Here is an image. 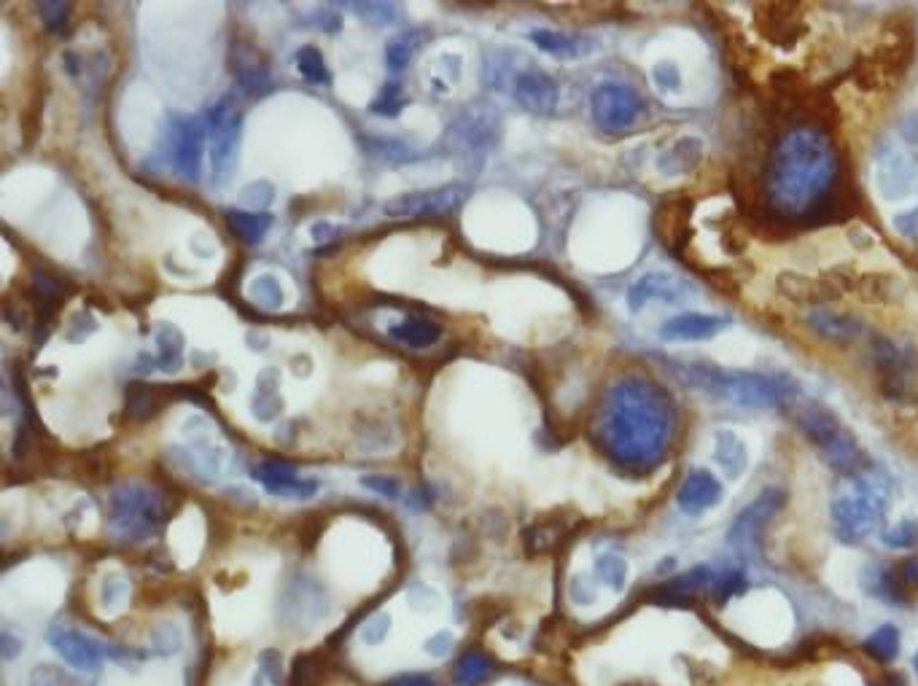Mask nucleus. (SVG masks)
Returning a JSON list of instances; mask_svg holds the SVG:
<instances>
[{
    "mask_svg": "<svg viewBox=\"0 0 918 686\" xmlns=\"http://www.w3.org/2000/svg\"><path fill=\"white\" fill-rule=\"evenodd\" d=\"M404 105H407V100H404L402 84H399V81H388V84L377 92V97L372 100V105H369V111L377 113V116L394 119V116H399V113L404 111Z\"/></svg>",
    "mask_w": 918,
    "mask_h": 686,
    "instance_id": "c9c22d12",
    "label": "nucleus"
},
{
    "mask_svg": "<svg viewBox=\"0 0 918 686\" xmlns=\"http://www.w3.org/2000/svg\"><path fill=\"white\" fill-rule=\"evenodd\" d=\"M687 286H682L679 280L671 278V275H665V272H652V275H644V278L636 283V286L628 291V307L630 313H641L649 302H676L682 291Z\"/></svg>",
    "mask_w": 918,
    "mask_h": 686,
    "instance_id": "6ab92c4d",
    "label": "nucleus"
},
{
    "mask_svg": "<svg viewBox=\"0 0 918 686\" xmlns=\"http://www.w3.org/2000/svg\"><path fill=\"white\" fill-rule=\"evenodd\" d=\"M248 294L264 310H278L280 304L286 302L283 286H280V280L275 275H259V278H254V283L248 286Z\"/></svg>",
    "mask_w": 918,
    "mask_h": 686,
    "instance_id": "f704fd0d",
    "label": "nucleus"
},
{
    "mask_svg": "<svg viewBox=\"0 0 918 686\" xmlns=\"http://www.w3.org/2000/svg\"><path fill=\"white\" fill-rule=\"evenodd\" d=\"M900 643H902L900 627L892 625V622H886V625L875 627L873 633L867 635L865 652L870 654L875 662H884V665H889V662L897 660V654H900Z\"/></svg>",
    "mask_w": 918,
    "mask_h": 686,
    "instance_id": "c85d7f7f",
    "label": "nucleus"
},
{
    "mask_svg": "<svg viewBox=\"0 0 918 686\" xmlns=\"http://www.w3.org/2000/svg\"><path fill=\"white\" fill-rule=\"evenodd\" d=\"M151 641H154V649L159 654H175L181 649V630L173 625V622H167V625L157 627L154 633H151Z\"/></svg>",
    "mask_w": 918,
    "mask_h": 686,
    "instance_id": "a18cd8bd",
    "label": "nucleus"
},
{
    "mask_svg": "<svg viewBox=\"0 0 918 686\" xmlns=\"http://www.w3.org/2000/svg\"><path fill=\"white\" fill-rule=\"evenodd\" d=\"M294 62H297V70L302 73V79L307 84H315V87H329L332 84V73L326 68L324 54L318 52L315 46H302Z\"/></svg>",
    "mask_w": 918,
    "mask_h": 686,
    "instance_id": "473e14b6",
    "label": "nucleus"
},
{
    "mask_svg": "<svg viewBox=\"0 0 918 686\" xmlns=\"http://www.w3.org/2000/svg\"><path fill=\"white\" fill-rule=\"evenodd\" d=\"M232 68H235L237 84H240V89H243L248 97H262L272 89L270 70H267V65L256 57L254 49L240 46L235 62H232Z\"/></svg>",
    "mask_w": 918,
    "mask_h": 686,
    "instance_id": "412c9836",
    "label": "nucleus"
},
{
    "mask_svg": "<svg viewBox=\"0 0 918 686\" xmlns=\"http://www.w3.org/2000/svg\"><path fill=\"white\" fill-rule=\"evenodd\" d=\"M569 595L574 603H595L598 598V590H595V584L587 579V576H574L569 584Z\"/></svg>",
    "mask_w": 918,
    "mask_h": 686,
    "instance_id": "09e8293b",
    "label": "nucleus"
},
{
    "mask_svg": "<svg viewBox=\"0 0 918 686\" xmlns=\"http://www.w3.org/2000/svg\"><path fill=\"white\" fill-rule=\"evenodd\" d=\"M154 342H157V353L154 356L140 353L135 372H178L184 364V334H181V329L173 323H162V326H157Z\"/></svg>",
    "mask_w": 918,
    "mask_h": 686,
    "instance_id": "f3484780",
    "label": "nucleus"
},
{
    "mask_svg": "<svg viewBox=\"0 0 918 686\" xmlns=\"http://www.w3.org/2000/svg\"><path fill=\"white\" fill-rule=\"evenodd\" d=\"M886 686H905V681H902V676H892L886 681Z\"/></svg>",
    "mask_w": 918,
    "mask_h": 686,
    "instance_id": "5fc2aeb1",
    "label": "nucleus"
},
{
    "mask_svg": "<svg viewBox=\"0 0 918 686\" xmlns=\"http://www.w3.org/2000/svg\"><path fill=\"white\" fill-rule=\"evenodd\" d=\"M490 673H493V662H490L488 654L466 652L464 657L458 660V668H455V684L480 686L488 681Z\"/></svg>",
    "mask_w": 918,
    "mask_h": 686,
    "instance_id": "7c9ffc66",
    "label": "nucleus"
},
{
    "mask_svg": "<svg viewBox=\"0 0 918 686\" xmlns=\"http://www.w3.org/2000/svg\"><path fill=\"white\" fill-rule=\"evenodd\" d=\"M595 576H598V582L606 584L612 592H622L628 587V576H630V565L625 557L620 555H598L595 557Z\"/></svg>",
    "mask_w": 918,
    "mask_h": 686,
    "instance_id": "2f4dec72",
    "label": "nucleus"
},
{
    "mask_svg": "<svg viewBox=\"0 0 918 686\" xmlns=\"http://www.w3.org/2000/svg\"><path fill=\"white\" fill-rule=\"evenodd\" d=\"M687 383L711 393L722 401H730L744 409H770L789 404L797 396V385L779 374L741 372V369H719V366H687Z\"/></svg>",
    "mask_w": 918,
    "mask_h": 686,
    "instance_id": "7ed1b4c3",
    "label": "nucleus"
},
{
    "mask_svg": "<svg viewBox=\"0 0 918 686\" xmlns=\"http://www.w3.org/2000/svg\"><path fill=\"white\" fill-rule=\"evenodd\" d=\"M884 547L889 549H913L918 544V522L916 520H900L894 528L884 530Z\"/></svg>",
    "mask_w": 918,
    "mask_h": 686,
    "instance_id": "4c0bfd02",
    "label": "nucleus"
},
{
    "mask_svg": "<svg viewBox=\"0 0 918 686\" xmlns=\"http://www.w3.org/2000/svg\"><path fill=\"white\" fill-rule=\"evenodd\" d=\"M714 461L730 479H741L749 466V452L741 436L733 428H719L714 434Z\"/></svg>",
    "mask_w": 918,
    "mask_h": 686,
    "instance_id": "4be33fe9",
    "label": "nucleus"
},
{
    "mask_svg": "<svg viewBox=\"0 0 918 686\" xmlns=\"http://www.w3.org/2000/svg\"><path fill=\"white\" fill-rule=\"evenodd\" d=\"M254 477L267 493L280 498H313L318 493V482L299 477V471L291 463L264 461L256 466Z\"/></svg>",
    "mask_w": 918,
    "mask_h": 686,
    "instance_id": "2eb2a0df",
    "label": "nucleus"
},
{
    "mask_svg": "<svg viewBox=\"0 0 918 686\" xmlns=\"http://www.w3.org/2000/svg\"><path fill=\"white\" fill-rule=\"evenodd\" d=\"M900 576L905 587H918V557H908L905 563L900 565Z\"/></svg>",
    "mask_w": 918,
    "mask_h": 686,
    "instance_id": "8fccbe9b",
    "label": "nucleus"
},
{
    "mask_svg": "<svg viewBox=\"0 0 918 686\" xmlns=\"http://www.w3.org/2000/svg\"><path fill=\"white\" fill-rule=\"evenodd\" d=\"M350 9L356 11L359 17L367 19V22H375V25H388V22H394L399 17V6L396 3H353Z\"/></svg>",
    "mask_w": 918,
    "mask_h": 686,
    "instance_id": "a19ab883",
    "label": "nucleus"
},
{
    "mask_svg": "<svg viewBox=\"0 0 918 686\" xmlns=\"http://www.w3.org/2000/svg\"><path fill=\"white\" fill-rule=\"evenodd\" d=\"M227 226L243 243L259 245L270 232L272 216L267 210H227Z\"/></svg>",
    "mask_w": 918,
    "mask_h": 686,
    "instance_id": "393cba45",
    "label": "nucleus"
},
{
    "mask_svg": "<svg viewBox=\"0 0 918 686\" xmlns=\"http://www.w3.org/2000/svg\"><path fill=\"white\" fill-rule=\"evenodd\" d=\"M310 232H313L315 243H326V240H332V237L337 235L340 229H337V226H332V224H315L313 229H310Z\"/></svg>",
    "mask_w": 918,
    "mask_h": 686,
    "instance_id": "3c124183",
    "label": "nucleus"
},
{
    "mask_svg": "<svg viewBox=\"0 0 918 686\" xmlns=\"http://www.w3.org/2000/svg\"><path fill=\"white\" fill-rule=\"evenodd\" d=\"M278 380L280 372L278 369H272L267 366L262 374H259V380H256V391H254V415L259 420H275L280 415V409H283V401L278 396Z\"/></svg>",
    "mask_w": 918,
    "mask_h": 686,
    "instance_id": "bb28decb",
    "label": "nucleus"
},
{
    "mask_svg": "<svg viewBox=\"0 0 918 686\" xmlns=\"http://www.w3.org/2000/svg\"><path fill=\"white\" fill-rule=\"evenodd\" d=\"M205 127H208V151L210 165H213V181H229L232 167L237 159V143H240V116L229 100H221L205 113Z\"/></svg>",
    "mask_w": 918,
    "mask_h": 686,
    "instance_id": "9b49d317",
    "label": "nucleus"
},
{
    "mask_svg": "<svg viewBox=\"0 0 918 686\" xmlns=\"http://www.w3.org/2000/svg\"><path fill=\"white\" fill-rule=\"evenodd\" d=\"M531 44L558 60H577L593 52V41L582 35L558 33V30H531Z\"/></svg>",
    "mask_w": 918,
    "mask_h": 686,
    "instance_id": "5701e85b",
    "label": "nucleus"
},
{
    "mask_svg": "<svg viewBox=\"0 0 918 686\" xmlns=\"http://www.w3.org/2000/svg\"><path fill=\"white\" fill-rule=\"evenodd\" d=\"M913 670H916V678H918V652L913 654Z\"/></svg>",
    "mask_w": 918,
    "mask_h": 686,
    "instance_id": "6e6d98bb",
    "label": "nucleus"
},
{
    "mask_svg": "<svg viewBox=\"0 0 918 686\" xmlns=\"http://www.w3.org/2000/svg\"><path fill=\"white\" fill-rule=\"evenodd\" d=\"M676 409L671 396L644 377H625L606 391L595 436L614 466L649 471L674 442Z\"/></svg>",
    "mask_w": 918,
    "mask_h": 686,
    "instance_id": "f257e3e1",
    "label": "nucleus"
},
{
    "mask_svg": "<svg viewBox=\"0 0 918 686\" xmlns=\"http://www.w3.org/2000/svg\"><path fill=\"white\" fill-rule=\"evenodd\" d=\"M391 633V617L385 614V611H377L372 617L361 625V641L369 643V646H377V643H383Z\"/></svg>",
    "mask_w": 918,
    "mask_h": 686,
    "instance_id": "79ce46f5",
    "label": "nucleus"
},
{
    "mask_svg": "<svg viewBox=\"0 0 918 686\" xmlns=\"http://www.w3.org/2000/svg\"><path fill=\"white\" fill-rule=\"evenodd\" d=\"M38 11H41V19H44V25L52 30V33H65V27H68V17H70V3H38Z\"/></svg>",
    "mask_w": 918,
    "mask_h": 686,
    "instance_id": "37998d69",
    "label": "nucleus"
},
{
    "mask_svg": "<svg viewBox=\"0 0 918 686\" xmlns=\"http://www.w3.org/2000/svg\"><path fill=\"white\" fill-rule=\"evenodd\" d=\"M361 485L377 495L394 498V501L402 495V482L396 477H388V474H369V477H361Z\"/></svg>",
    "mask_w": 918,
    "mask_h": 686,
    "instance_id": "49530a36",
    "label": "nucleus"
},
{
    "mask_svg": "<svg viewBox=\"0 0 918 686\" xmlns=\"http://www.w3.org/2000/svg\"><path fill=\"white\" fill-rule=\"evenodd\" d=\"M127 595H130V587L122 576H105L103 587H100V600H103L105 611H119L127 603Z\"/></svg>",
    "mask_w": 918,
    "mask_h": 686,
    "instance_id": "58836bf2",
    "label": "nucleus"
},
{
    "mask_svg": "<svg viewBox=\"0 0 918 686\" xmlns=\"http://www.w3.org/2000/svg\"><path fill=\"white\" fill-rule=\"evenodd\" d=\"M709 590H711V598H714V603L725 606L727 600H733L735 595H744L746 592L744 571H735V568H730V571H725V574L714 576V582H711Z\"/></svg>",
    "mask_w": 918,
    "mask_h": 686,
    "instance_id": "e433bc0d",
    "label": "nucleus"
},
{
    "mask_svg": "<svg viewBox=\"0 0 918 686\" xmlns=\"http://www.w3.org/2000/svg\"><path fill=\"white\" fill-rule=\"evenodd\" d=\"M453 646H455L453 633H447V630H439V633L429 635V638L423 641V652L429 654V657H434V660H445L447 654L453 652Z\"/></svg>",
    "mask_w": 918,
    "mask_h": 686,
    "instance_id": "de8ad7c7",
    "label": "nucleus"
},
{
    "mask_svg": "<svg viewBox=\"0 0 918 686\" xmlns=\"http://www.w3.org/2000/svg\"><path fill=\"white\" fill-rule=\"evenodd\" d=\"M590 113L601 130H628L630 124L639 119L641 97L636 89L625 87V84H601L590 97Z\"/></svg>",
    "mask_w": 918,
    "mask_h": 686,
    "instance_id": "ddd939ff",
    "label": "nucleus"
},
{
    "mask_svg": "<svg viewBox=\"0 0 918 686\" xmlns=\"http://www.w3.org/2000/svg\"><path fill=\"white\" fill-rule=\"evenodd\" d=\"M862 587L867 595H873L886 603H905L908 600V587L902 582L900 568L886 563H867L862 571Z\"/></svg>",
    "mask_w": 918,
    "mask_h": 686,
    "instance_id": "aec40b11",
    "label": "nucleus"
},
{
    "mask_svg": "<svg viewBox=\"0 0 918 686\" xmlns=\"http://www.w3.org/2000/svg\"><path fill=\"white\" fill-rule=\"evenodd\" d=\"M784 501L787 498L781 490H762L760 498L738 514V520L733 522V528L727 533V544L735 555L749 557V560L760 555L762 533L768 528V522L784 509Z\"/></svg>",
    "mask_w": 918,
    "mask_h": 686,
    "instance_id": "1a4fd4ad",
    "label": "nucleus"
},
{
    "mask_svg": "<svg viewBox=\"0 0 918 686\" xmlns=\"http://www.w3.org/2000/svg\"><path fill=\"white\" fill-rule=\"evenodd\" d=\"M840 162L832 140L814 127L789 130L770 151L765 194L781 216H808L835 189Z\"/></svg>",
    "mask_w": 918,
    "mask_h": 686,
    "instance_id": "f03ea898",
    "label": "nucleus"
},
{
    "mask_svg": "<svg viewBox=\"0 0 918 686\" xmlns=\"http://www.w3.org/2000/svg\"><path fill=\"white\" fill-rule=\"evenodd\" d=\"M420 38H423V33L412 30V33H402L396 35L394 41H388V46H385V68L391 70V73H402L420 49V44H423Z\"/></svg>",
    "mask_w": 918,
    "mask_h": 686,
    "instance_id": "c756f323",
    "label": "nucleus"
},
{
    "mask_svg": "<svg viewBox=\"0 0 918 686\" xmlns=\"http://www.w3.org/2000/svg\"><path fill=\"white\" fill-rule=\"evenodd\" d=\"M469 197V186L461 183H447L437 189H420V192H407L402 197L385 202V216L391 218H437L450 216L458 210Z\"/></svg>",
    "mask_w": 918,
    "mask_h": 686,
    "instance_id": "f8f14e48",
    "label": "nucleus"
},
{
    "mask_svg": "<svg viewBox=\"0 0 918 686\" xmlns=\"http://www.w3.org/2000/svg\"><path fill=\"white\" fill-rule=\"evenodd\" d=\"M725 498V487L709 469H692L676 493V504L684 514L700 517V514L717 509Z\"/></svg>",
    "mask_w": 918,
    "mask_h": 686,
    "instance_id": "4468645a",
    "label": "nucleus"
},
{
    "mask_svg": "<svg viewBox=\"0 0 918 686\" xmlns=\"http://www.w3.org/2000/svg\"><path fill=\"white\" fill-rule=\"evenodd\" d=\"M46 641L52 646L54 652L60 654L65 665L70 668L81 670V673H92L105 662V657H111V660H124V657H130L132 652H124V649H114V646H108V643L97 641L95 635L81 633V630H73V627L65 625H54L49 633H46Z\"/></svg>",
    "mask_w": 918,
    "mask_h": 686,
    "instance_id": "9d476101",
    "label": "nucleus"
},
{
    "mask_svg": "<svg viewBox=\"0 0 918 686\" xmlns=\"http://www.w3.org/2000/svg\"><path fill=\"white\" fill-rule=\"evenodd\" d=\"M170 396H173V391H165L157 385H135L127 391V415L135 417V420H146V417L157 415Z\"/></svg>",
    "mask_w": 918,
    "mask_h": 686,
    "instance_id": "cd10ccee",
    "label": "nucleus"
},
{
    "mask_svg": "<svg viewBox=\"0 0 918 686\" xmlns=\"http://www.w3.org/2000/svg\"><path fill=\"white\" fill-rule=\"evenodd\" d=\"M30 686H84L79 678H73L57 665H38L30 673Z\"/></svg>",
    "mask_w": 918,
    "mask_h": 686,
    "instance_id": "ea45409f",
    "label": "nucleus"
},
{
    "mask_svg": "<svg viewBox=\"0 0 918 686\" xmlns=\"http://www.w3.org/2000/svg\"><path fill=\"white\" fill-rule=\"evenodd\" d=\"M17 652H22V643H19L11 633H3V657H6V660H14Z\"/></svg>",
    "mask_w": 918,
    "mask_h": 686,
    "instance_id": "864d4df0",
    "label": "nucleus"
},
{
    "mask_svg": "<svg viewBox=\"0 0 918 686\" xmlns=\"http://www.w3.org/2000/svg\"><path fill=\"white\" fill-rule=\"evenodd\" d=\"M886 498H889V493L881 482H875L873 477L859 479L854 493L840 495L832 501L830 517L835 536L846 544L867 539L884 517Z\"/></svg>",
    "mask_w": 918,
    "mask_h": 686,
    "instance_id": "423d86ee",
    "label": "nucleus"
},
{
    "mask_svg": "<svg viewBox=\"0 0 918 686\" xmlns=\"http://www.w3.org/2000/svg\"><path fill=\"white\" fill-rule=\"evenodd\" d=\"M727 329L725 318L709 313H679L660 326L663 342H709Z\"/></svg>",
    "mask_w": 918,
    "mask_h": 686,
    "instance_id": "dca6fc26",
    "label": "nucleus"
},
{
    "mask_svg": "<svg viewBox=\"0 0 918 686\" xmlns=\"http://www.w3.org/2000/svg\"><path fill=\"white\" fill-rule=\"evenodd\" d=\"M407 603H410V608L420 611V614H426V611L439 606V592L434 590V587H429V584L415 582L410 590H407Z\"/></svg>",
    "mask_w": 918,
    "mask_h": 686,
    "instance_id": "c03bdc74",
    "label": "nucleus"
},
{
    "mask_svg": "<svg viewBox=\"0 0 918 686\" xmlns=\"http://www.w3.org/2000/svg\"><path fill=\"white\" fill-rule=\"evenodd\" d=\"M205 146H208V127H205V119L181 116V113L170 116V127H167V154H170V165L175 167V173L181 175V178H186V181H200Z\"/></svg>",
    "mask_w": 918,
    "mask_h": 686,
    "instance_id": "6e6552de",
    "label": "nucleus"
},
{
    "mask_svg": "<svg viewBox=\"0 0 918 686\" xmlns=\"http://www.w3.org/2000/svg\"><path fill=\"white\" fill-rule=\"evenodd\" d=\"M394 686H437V681L429 676H420V673H412V676H402L399 681H394Z\"/></svg>",
    "mask_w": 918,
    "mask_h": 686,
    "instance_id": "603ef678",
    "label": "nucleus"
},
{
    "mask_svg": "<svg viewBox=\"0 0 918 686\" xmlns=\"http://www.w3.org/2000/svg\"><path fill=\"white\" fill-rule=\"evenodd\" d=\"M512 95L525 111L531 113H552L558 105V84L542 73V70H523L515 79V89Z\"/></svg>",
    "mask_w": 918,
    "mask_h": 686,
    "instance_id": "a211bd4d",
    "label": "nucleus"
},
{
    "mask_svg": "<svg viewBox=\"0 0 918 686\" xmlns=\"http://www.w3.org/2000/svg\"><path fill=\"white\" fill-rule=\"evenodd\" d=\"M167 506L162 495L140 482H122L111 490V528L119 539L140 544L165 528Z\"/></svg>",
    "mask_w": 918,
    "mask_h": 686,
    "instance_id": "39448f33",
    "label": "nucleus"
},
{
    "mask_svg": "<svg viewBox=\"0 0 918 686\" xmlns=\"http://www.w3.org/2000/svg\"><path fill=\"white\" fill-rule=\"evenodd\" d=\"M808 326L819 334V337L830 339V342H851L859 337V321L849 318V315L830 313V310H816L808 315Z\"/></svg>",
    "mask_w": 918,
    "mask_h": 686,
    "instance_id": "a878e982",
    "label": "nucleus"
},
{
    "mask_svg": "<svg viewBox=\"0 0 918 686\" xmlns=\"http://www.w3.org/2000/svg\"><path fill=\"white\" fill-rule=\"evenodd\" d=\"M711 582H714V574H711L709 565H695L687 574L674 576L660 592H663V595H671V598H687L692 592L703 590V587H711Z\"/></svg>",
    "mask_w": 918,
    "mask_h": 686,
    "instance_id": "72a5a7b5",
    "label": "nucleus"
},
{
    "mask_svg": "<svg viewBox=\"0 0 918 686\" xmlns=\"http://www.w3.org/2000/svg\"><path fill=\"white\" fill-rule=\"evenodd\" d=\"M388 337L399 342V345H407V348H431L442 337V326L437 321H431V318L407 315V318H402V321L388 329Z\"/></svg>",
    "mask_w": 918,
    "mask_h": 686,
    "instance_id": "b1692460",
    "label": "nucleus"
},
{
    "mask_svg": "<svg viewBox=\"0 0 918 686\" xmlns=\"http://www.w3.org/2000/svg\"><path fill=\"white\" fill-rule=\"evenodd\" d=\"M797 428L803 431L822 458L840 474H857L867 466L865 450L859 447L849 428L843 426L835 412L822 404H805L795 412Z\"/></svg>",
    "mask_w": 918,
    "mask_h": 686,
    "instance_id": "20e7f679",
    "label": "nucleus"
},
{
    "mask_svg": "<svg viewBox=\"0 0 918 686\" xmlns=\"http://www.w3.org/2000/svg\"><path fill=\"white\" fill-rule=\"evenodd\" d=\"M170 455L181 463L192 477L202 482H219L221 477L232 474V452L216 439L213 428L205 417H189L184 423V447H173Z\"/></svg>",
    "mask_w": 918,
    "mask_h": 686,
    "instance_id": "0eeeda50",
    "label": "nucleus"
}]
</instances>
